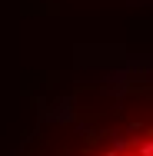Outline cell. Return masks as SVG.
Instances as JSON below:
<instances>
[{
    "mask_svg": "<svg viewBox=\"0 0 153 156\" xmlns=\"http://www.w3.org/2000/svg\"><path fill=\"white\" fill-rule=\"evenodd\" d=\"M20 156H153L150 80L73 90L40 120Z\"/></svg>",
    "mask_w": 153,
    "mask_h": 156,
    "instance_id": "obj_1",
    "label": "cell"
}]
</instances>
